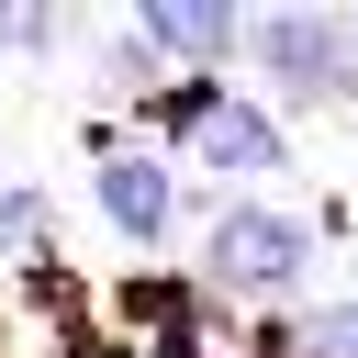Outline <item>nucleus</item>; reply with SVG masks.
I'll list each match as a JSON object with an SVG mask.
<instances>
[{
	"mask_svg": "<svg viewBox=\"0 0 358 358\" xmlns=\"http://www.w3.org/2000/svg\"><path fill=\"white\" fill-rule=\"evenodd\" d=\"M313 268V224L280 213V201H224L213 235H201V280L213 302H291Z\"/></svg>",
	"mask_w": 358,
	"mask_h": 358,
	"instance_id": "1",
	"label": "nucleus"
},
{
	"mask_svg": "<svg viewBox=\"0 0 358 358\" xmlns=\"http://www.w3.org/2000/svg\"><path fill=\"white\" fill-rule=\"evenodd\" d=\"M235 56H257L268 90H291V101H358V22H336V11H268L235 34Z\"/></svg>",
	"mask_w": 358,
	"mask_h": 358,
	"instance_id": "2",
	"label": "nucleus"
},
{
	"mask_svg": "<svg viewBox=\"0 0 358 358\" xmlns=\"http://www.w3.org/2000/svg\"><path fill=\"white\" fill-rule=\"evenodd\" d=\"M235 34H246V11H224V0H157V11H134V45L168 56V78H213L235 56Z\"/></svg>",
	"mask_w": 358,
	"mask_h": 358,
	"instance_id": "3",
	"label": "nucleus"
},
{
	"mask_svg": "<svg viewBox=\"0 0 358 358\" xmlns=\"http://www.w3.org/2000/svg\"><path fill=\"white\" fill-rule=\"evenodd\" d=\"M90 201H101V224L123 235V246H157L168 224H179V168L168 157H101V179H90Z\"/></svg>",
	"mask_w": 358,
	"mask_h": 358,
	"instance_id": "4",
	"label": "nucleus"
},
{
	"mask_svg": "<svg viewBox=\"0 0 358 358\" xmlns=\"http://www.w3.org/2000/svg\"><path fill=\"white\" fill-rule=\"evenodd\" d=\"M190 157H201V168H280V157H291V134L268 123V101H235V90H224V101H213V123L190 134Z\"/></svg>",
	"mask_w": 358,
	"mask_h": 358,
	"instance_id": "5",
	"label": "nucleus"
},
{
	"mask_svg": "<svg viewBox=\"0 0 358 358\" xmlns=\"http://www.w3.org/2000/svg\"><path fill=\"white\" fill-rule=\"evenodd\" d=\"M213 101H224V78H157V90H145V123L190 145V134L213 123Z\"/></svg>",
	"mask_w": 358,
	"mask_h": 358,
	"instance_id": "6",
	"label": "nucleus"
},
{
	"mask_svg": "<svg viewBox=\"0 0 358 358\" xmlns=\"http://www.w3.org/2000/svg\"><path fill=\"white\" fill-rule=\"evenodd\" d=\"M280 347H291V358H358V302H313Z\"/></svg>",
	"mask_w": 358,
	"mask_h": 358,
	"instance_id": "7",
	"label": "nucleus"
},
{
	"mask_svg": "<svg viewBox=\"0 0 358 358\" xmlns=\"http://www.w3.org/2000/svg\"><path fill=\"white\" fill-rule=\"evenodd\" d=\"M34 235H45V201L11 179V190H0V246H34Z\"/></svg>",
	"mask_w": 358,
	"mask_h": 358,
	"instance_id": "8",
	"label": "nucleus"
},
{
	"mask_svg": "<svg viewBox=\"0 0 358 358\" xmlns=\"http://www.w3.org/2000/svg\"><path fill=\"white\" fill-rule=\"evenodd\" d=\"M0 45H11V56H45L56 22H45V11H0Z\"/></svg>",
	"mask_w": 358,
	"mask_h": 358,
	"instance_id": "9",
	"label": "nucleus"
}]
</instances>
